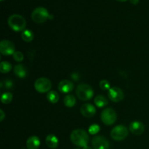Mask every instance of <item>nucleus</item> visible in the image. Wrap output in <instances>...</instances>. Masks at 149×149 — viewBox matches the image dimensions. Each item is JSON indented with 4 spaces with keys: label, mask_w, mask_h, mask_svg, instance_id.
Instances as JSON below:
<instances>
[{
    "label": "nucleus",
    "mask_w": 149,
    "mask_h": 149,
    "mask_svg": "<svg viewBox=\"0 0 149 149\" xmlns=\"http://www.w3.org/2000/svg\"><path fill=\"white\" fill-rule=\"evenodd\" d=\"M93 149H109L110 144L109 141L102 135H96L92 139Z\"/></svg>",
    "instance_id": "9"
},
{
    "label": "nucleus",
    "mask_w": 149,
    "mask_h": 149,
    "mask_svg": "<svg viewBox=\"0 0 149 149\" xmlns=\"http://www.w3.org/2000/svg\"><path fill=\"white\" fill-rule=\"evenodd\" d=\"M13 95L10 92L4 93L1 96V102L4 104H9L13 100Z\"/></svg>",
    "instance_id": "22"
},
{
    "label": "nucleus",
    "mask_w": 149,
    "mask_h": 149,
    "mask_svg": "<svg viewBox=\"0 0 149 149\" xmlns=\"http://www.w3.org/2000/svg\"><path fill=\"white\" fill-rule=\"evenodd\" d=\"M80 112L84 117L91 118L96 113V109L91 103H84L80 108Z\"/></svg>",
    "instance_id": "11"
},
{
    "label": "nucleus",
    "mask_w": 149,
    "mask_h": 149,
    "mask_svg": "<svg viewBox=\"0 0 149 149\" xmlns=\"http://www.w3.org/2000/svg\"><path fill=\"white\" fill-rule=\"evenodd\" d=\"M101 121L106 125H112L117 119V114L112 108H107L102 111L100 115Z\"/></svg>",
    "instance_id": "5"
},
{
    "label": "nucleus",
    "mask_w": 149,
    "mask_h": 149,
    "mask_svg": "<svg viewBox=\"0 0 149 149\" xmlns=\"http://www.w3.org/2000/svg\"><path fill=\"white\" fill-rule=\"evenodd\" d=\"M45 142H46V145L49 148L52 149L56 148L58 146V144H59L58 138H57L56 135H53V134H49V135H48L46 137Z\"/></svg>",
    "instance_id": "15"
},
{
    "label": "nucleus",
    "mask_w": 149,
    "mask_h": 149,
    "mask_svg": "<svg viewBox=\"0 0 149 149\" xmlns=\"http://www.w3.org/2000/svg\"><path fill=\"white\" fill-rule=\"evenodd\" d=\"M12 64L10 62L7 61H2L0 63V72L2 74H7V73L10 72L12 70Z\"/></svg>",
    "instance_id": "21"
},
{
    "label": "nucleus",
    "mask_w": 149,
    "mask_h": 149,
    "mask_svg": "<svg viewBox=\"0 0 149 149\" xmlns=\"http://www.w3.org/2000/svg\"><path fill=\"white\" fill-rule=\"evenodd\" d=\"M100 126L98 125L93 124V125H90V127H89L88 132L91 135H96L100 131Z\"/></svg>",
    "instance_id": "24"
},
{
    "label": "nucleus",
    "mask_w": 149,
    "mask_h": 149,
    "mask_svg": "<svg viewBox=\"0 0 149 149\" xmlns=\"http://www.w3.org/2000/svg\"><path fill=\"white\" fill-rule=\"evenodd\" d=\"M100 88L102 90H109L111 89V84L108 80L103 79L99 83Z\"/></svg>",
    "instance_id": "23"
},
{
    "label": "nucleus",
    "mask_w": 149,
    "mask_h": 149,
    "mask_svg": "<svg viewBox=\"0 0 149 149\" xmlns=\"http://www.w3.org/2000/svg\"><path fill=\"white\" fill-rule=\"evenodd\" d=\"M21 38L24 42H31L34 38L33 32L29 29H25L21 33Z\"/></svg>",
    "instance_id": "20"
},
{
    "label": "nucleus",
    "mask_w": 149,
    "mask_h": 149,
    "mask_svg": "<svg viewBox=\"0 0 149 149\" xmlns=\"http://www.w3.org/2000/svg\"><path fill=\"white\" fill-rule=\"evenodd\" d=\"M129 130L134 135H141L145 131V125L140 121H133L130 125Z\"/></svg>",
    "instance_id": "12"
},
{
    "label": "nucleus",
    "mask_w": 149,
    "mask_h": 149,
    "mask_svg": "<svg viewBox=\"0 0 149 149\" xmlns=\"http://www.w3.org/2000/svg\"><path fill=\"white\" fill-rule=\"evenodd\" d=\"M130 1L131 4L135 5V4H138V3H139L140 0H130Z\"/></svg>",
    "instance_id": "28"
},
{
    "label": "nucleus",
    "mask_w": 149,
    "mask_h": 149,
    "mask_svg": "<svg viewBox=\"0 0 149 149\" xmlns=\"http://www.w3.org/2000/svg\"><path fill=\"white\" fill-rule=\"evenodd\" d=\"M82 149H93V148H92L90 146H84Z\"/></svg>",
    "instance_id": "29"
},
{
    "label": "nucleus",
    "mask_w": 149,
    "mask_h": 149,
    "mask_svg": "<svg viewBox=\"0 0 149 149\" xmlns=\"http://www.w3.org/2000/svg\"><path fill=\"white\" fill-rule=\"evenodd\" d=\"M116 1H119V2H125V1H127V0H116Z\"/></svg>",
    "instance_id": "30"
},
{
    "label": "nucleus",
    "mask_w": 149,
    "mask_h": 149,
    "mask_svg": "<svg viewBox=\"0 0 149 149\" xmlns=\"http://www.w3.org/2000/svg\"><path fill=\"white\" fill-rule=\"evenodd\" d=\"M34 88L39 93H49L52 88V82L46 77H41L35 81Z\"/></svg>",
    "instance_id": "6"
},
{
    "label": "nucleus",
    "mask_w": 149,
    "mask_h": 149,
    "mask_svg": "<svg viewBox=\"0 0 149 149\" xmlns=\"http://www.w3.org/2000/svg\"><path fill=\"white\" fill-rule=\"evenodd\" d=\"M94 103L97 107L103 108L109 104V100L104 95H99L95 97Z\"/></svg>",
    "instance_id": "17"
},
{
    "label": "nucleus",
    "mask_w": 149,
    "mask_h": 149,
    "mask_svg": "<svg viewBox=\"0 0 149 149\" xmlns=\"http://www.w3.org/2000/svg\"><path fill=\"white\" fill-rule=\"evenodd\" d=\"M108 96L109 98L113 103H118L122 100L125 97V94H124L123 90L118 87H111L110 90L108 93Z\"/></svg>",
    "instance_id": "10"
},
{
    "label": "nucleus",
    "mask_w": 149,
    "mask_h": 149,
    "mask_svg": "<svg viewBox=\"0 0 149 149\" xmlns=\"http://www.w3.org/2000/svg\"><path fill=\"white\" fill-rule=\"evenodd\" d=\"M15 52V45L10 40L3 39L0 42V52L3 55H11Z\"/></svg>",
    "instance_id": "8"
},
{
    "label": "nucleus",
    "mask_w": 149,
    "mask_h": 149,
    "mask_svg": "<svg viewBox=\"0 0 149 149\" xmlns=\"http://www.w3.org/2000/svg\"><path fill=\"white\" fill-rule=\"evenodd\" d=\"M4 118H5V113H4V111L1 109L0 110V122H3Z\"/></svg>",
    "instance_id": "27"
},
{
    "label": "nucleus",
    "mask_w": 149,
    "mask_h": 149,
    "mask_svg": "<svg viewBox=\"0 0 149 149\" xmlns=\"http://www.w3.org/2000/svg\"><path fill=\"white\" fill-rule=\"evenodd\" d=\"M76 95L80 100L87 101L91 100L94 95V90L87 84H80L76 89Z\"/></svg>",
    "instance_id": "3"
},
{
    "label": "nucleus",
    "mask_w": 149,
    "mask_h": 149,
    "mask_svg": "<svg viewBox=\"0 0 149 149\" xmlns=\"http://www.w3.org/2000/svg\"><path fill=\"white\" fill-rule=\"evenodd\" d=\"M47 99L49 103L55 104V103H58L59 100V95L55 90H50L47 94Z\"/></svg>",
    "instance_id": "18"
},
{
    "label": "nucleus",
    "mask_w": 149,
    "mask_h": 149,
    "mask_svg": "<svg viewBox=\"0 0 149 149\" xmlns=\"http://www.w3.org/2000/svg\"><path fill=\"white\" fill-rule=\"evenodd\" d=\"M40 140L37 136H31L26 141V146L28 149H38L40 146Z\"/></svg>",
    "instance_id": "14"
},
{
    "label": "nucleus",
    "mask_w": 149,
    "mask_h": 149,
    "mask_svg": "<svg viewBox=\"0 0 149 149\" xmlns=\"http://www.w3.org/2000/svg\"><path fill=\"white\" fill-rule=\"evenodd\" d=\"M71 142L78 147H82L88 145L89 135L85 130L82 129H77L72 131L70 135Z\"/></svg>",
    "instance_id": "1"
},
{
    "label": "nucleus",
    "mask_w": 149,
    "mask_h": 149,
    "mask_svg": "<svg viewBox=\"0 0 149 149\" xmlns=\"http://www.w3.org/2000/svg\"><path fill=\"white\" fill-rule=\"evenodd\" d=\"M13 59L17 62H21L24 59V55H23V52L20 51H15L14 54L13 55Z\"/></svg>",
    "instance_id": "25"
},
{
    "label": "nucleus",
    "mask_w": 149,
    "mask_h": 149,
    "mask_svg": "<svg viewBox=\"0 0 149 149\" xmlns=\"http://www.w3.org/2000/svg\"><path fill=\"white\" fill-rule=\"evenodd\" d=\"M110 135L114 141H123L128 136V129L125 125H117L111 130Z\"/></svg>",
    "instance_id": "7"
},
{
    "label": "nucleus",
    "mask_w": 149,
    "mask_h": 149,
    "mask_svg": "<svg viewBox=\"0 0 149 149\" xmlns=\"http://www.w3.org/2000/svg\"><path fill=\"white\" fill-rule=\"evenodd\" d=\"M0 1H4V0H0Z\"/></svg>",
    "instance_id": "31"
},
{
    "label": "nucleus",
    "mask_w": 149,
    "mask_h": 149,
    "mask_svg": "<svg viewBox=\"0 0 149 149\" xmlns=\"http://www.w3.org/2000/svg\"><path fill=\"white\" fill-rule=\"evenodd\" d=\"M52 15L49 13L48 10L43 7H36L31 13V18L34 23L40 24L46 22L49 19H52Z\"/></svg>",
    "instance_id": "4"
},
{
    "label": "nucleus",
    "mask_w": 149,
    "mask_h": 149,
    "mask_svg": "<svg viewBox=\"0 0 149 149\" xmlns=\"http://www.w3.org/2000/svg\"><path fill=\"white\" fill-rule=\"evenodd\" d=\"M14 74H15L16 77H19L20 79L25 78L27 76V70L26 68L22 64H17L15 66L14 69Z\"/></svg>",
    "instance_id": "16"
},
{
    "label": "nucleus",
    "mask_w": 149,
    "mask_h": 149,
    "mask_svg": "<svg viewBox=\"0 0 149 149\" xmlns=\"http://www.w3.org/2000/svg\"><path fill=\"white\" fill-rule=\"evenodd\" d=\"M63 103L66 107L72 108L75 106L77 100H76V97L73 95H67L63 99Z\"/></svg>",
    "instance_id": "19"
},
{
    "label": "nucleus",
    "mask_w": 149,
    "mask_h": 149,
    "mask_svg": "<svg viewBox=\"0 0 149 149\" xmlns=\"http://www.w3.org/2000/svg\"><path fill=\"white\" fill-rule=\"evenodd\" d=\"M58 90L61 93H65V94H68V93H71L73 90H74V85L73 82L70 80L64 79L62 80L58 84Z\"/></svg>",
    "instance_id": "13"
},
{
    "label": "nucleus",
    "mask_w": 149,
    "mask_h": 149,
    "mask_svg": "<svg viewBox=\"0 0 149 149\" xmlns=\"http://www.w3.org/2000/svg\"><path fill=\"white\" fill-rule=\"evenodd\" d=\"M9 26L15 31H23L26 27V20L23 16L18 14H13L7 20Z\"/></svg>",
    "instance_id": "2"
},
{
    "label": "nucleus",
    "mask_w": 149,
    "mask_h": 149,
    "mask_svg": "<svg viewBox=\"0 0 149 149\" xmlns=\"http://www.w3.org/2000/svg\"><path fill=\"white\" fill-rule=\"evenodd\" d=\"M77 149H79V148H77Z\"/></svg>",
    "instance_id": "32"
},
{
    "label": "nucleus",
    "mask_w": 149,
    "mask_h": 149,
    "mask_svg": "<svg viewBox=\"0 0 149 149\" xmlns=\"http://www.w3.org/2000/svg\"><path fill=\"white\" fill-rule=\"evenodd\" d=\"M3 84H4V87H5L6 89H8V90H10V89H12L13 87V86H14L13 81H12L11 79L4 80V81H3Z\"/></svg>",
    "instance_id": "26"
}]
</instances>
